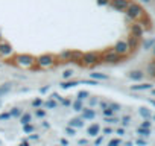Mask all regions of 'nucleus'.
<instances>
[{
	"instance_id": "obj_1",
	"label": "nucleus",
	"mask_w": 155,
	"mask_h": 146,
	"mask_svg": "<svg viewBox=\"0 0 155 146\" xmlns=\"http://www.w3.org/2000/svg\"><path fill=\"white\" fill-rule=\"evenodd\" d=\"M35 58L32 56V55H29V53H18V55H15L14 56V64L15 65H18V67H21V68H34V65H35Z\"/></svg>"
},
{
	"instance_id": "obj_2",
	"label": "nucleus",
	"mask_w": 155,
	"mask_h": 146,
	"mask_svg": "<svg viewBox=\"0 0 155 146\" xmlns=\"http://www.w3.org/2000/svg\"><path fill=\"white\" fill-rule=\"evenodd\" d=\"M101 61V56L97 52H85L82 53V58H81V65H85V67H91V65H96L97 62Z\"/></svg>"
},
{
	"instance_id": "obj_3",
	"label": "nucleus",
	"mask_w": 155,
	"mask_h": 146,
	"mask_svg": "<svg viewBox=\"0 0 155 146\" xmlns=\"http://www.w3.org/2000/svg\"><path fill=\"white\" fill-rule=\"evenodd\" d=\"M35 64H37V67H40V68H47V67L55 65V64H56V59H55V56H53L52 53H44V55H41V56L37 58Z\"/></svg>"
},
{
	"instance_id": "obj_4",
	"label": "nucleus",
	"mask_w": 155,
	"mask_h": 146,
	"mask_svg": "<svg viewBox=\"0 0 155 146\" xmlns=\"http://www.w3.org/2000/svg\"><path fill=\"white\" fill-rule=\"evenodd\" d=\"M141 12H143V9H141V6L137 5V3H129V6L126 8V15H128L129 18H132V20L137 18V17H140Z\"/></svg>"
},
{
	"instance_id": "obj_5",
	"label": "nucleus",
	"mask_w": 155,
	"mask_h": 146,
	"mask_svg": "<svg viewBox=\"0 0 155 146\" xmlns=\"http://www.w3.org/2000/svg\"><path fill=\"white\" fill-rule=\"evenodd\" d=\"M120 59H122V56H120L119 53H116L113 49L104 52V61L108 62V64H116V62H119Z\"/></svg>"
},
{
	"instance_id": "obj_6",
	"label": "nucleus",
	"mask_w": 155,
	"mask_h": 146,
	"mask_svg": "<svg viewBox=\"0 0 155 146\" xmlns=\"http://www.w3.org/2000/svg\"><path fill=\"white\" fill-rule=\"evenodd\" d=\"M113 50H114L116 53H119L120 56H123V55H126V53L129 52V46H128V43H126V41L120 40V41H117V43H116V46L113 47Z\"/></svg>"
},
{
	"instance_id": "obj_7",
	"label": "nucleus",
	"mask_w": 155,
	"mask_h": 146,
	"mask_svg": "<svg viewBox=\"0 0 155 146\" xmlns=\"http://www.w3.org/2000/svg\"><path fill=\"white\" fill-rule=\"evenodd\" d=\"M12 52H14V49H12V46H11L9 43H6V41H0V56L8 58V56L12 55Z\"/></svg>"
},
{
	"instance_id": "obj_8",
	"label": "nucleus",
	"mask_w": 155,
	"mask_h": 146,
	"mask_svg": "<svg viewBox=\"0 0 155 146\" xmlns=\"http://www.w3.org/2000/svg\"><path fill=\"white\" fill-rule=\"evenodd\" d=\"M110 3L114 9L117 11H126V8L129 6V0H110Z\"/></svg>"
},
{
	"instance_id": "obj_9",
	"label": "nucleus",
	"mask_w": 155,
	"mask_h": 146,
	"mask_svg": "<svg viewBox=\"0 0 155 146\" xmlns=\"http://www.w3.org/2000/svg\"><path fill=\"white\" fill-rule=\"evenodd\" d=\"M99 132H101L99 123H91V125L87 128V134H88L90 137H96V135H99Z\"/></svg>"
},
{
	"instance_id": "obj_10",
	"label": "nucleus",
	"mask_w": 155,
	"mask_h": 146,
	"mask_svg": "<svg viewBox=\"0 0 155 146\" xmlns=\"http://www.w3.org/2000/svg\"><path fill=\"white\" fill-rule=\"evenodd\" d=\"M94 117H96V111L94 110H91L90 107L88 108H82V119L84 120H91Z\"/></svg>"
},
{
	"instance_id": "obj_11",
	"label": "nucleus",
	"mask_w": 155,
	"mask_h": 146,
	"mask_svg": "<svg viewBox=\"0 0 155 146\" xmlns=\"http://www.w3.org/2000/svg\"><path fill=\"white\" fill-rule=\"evenodd\" d=\"M81 58H82V52H79V50H71V56H70V61H71V62L81 64Z\"/></svg>"
},
{
	"instance_id": "obj_12",
	"label": "nucleus",
	"mask_w": 155,
	"mask_h": 146,
	"mask_svg": "<svg viewBox=\"0 0 155 146\" xmlns=\"http://www.w3.org/2000/svg\"><path fill=\"white\" fill-rule=\"evenodd\" d=\"M11 90H12V84H11V82H5V84H2V85H0V96L8 95Z\"/></svg>"
},
{
	"instance_id": "obj_13",
	"label": "nucleus",
	"mask_w": 155,
	"mask_h": 146,
	"mask_svg": "<svg viewBox=\"0 0 155 146\" xmlns=\"http://www.w3.org/2000/svg\"><path fill=\"white\" fill-rule=\"evenodd\" d=\"M90 78L94 79V81H105V79H108V75H105V73H97V71H94V73H90Z\"/></svg>"
},
{
	"instance_id": "obj_14",
	"label": "nucleus",
	"mask_w": 155,
	"mask_h": 146,
	"mask_svg": "<svg viewBox=\"0 0 155 146\" xmlns=\"http://www.w3.org/2000/svg\"><path fill=\"white\" fill-rule=\"evenodd\" d=\"M70 105H71V108H73L74 111H82V108H84V101H78V99H76V101H73Z\"/></svg>"
},
{
	"instance_id": "obj_15",
	"label": "nucleus",
	"mask_w": 155,
	"mask_h": 146,
	"mask_svg": "<svg viewBox=\"0 0 155 146\" xmlns=\"http://www.w3.org/2000/svg\"><path fill=\"white\" fill-rule=\"evenodd\" d=\"M78 84H79V81H65V82H61L59 85H61V88L67 90V88H71V87H74Z\"/></svg>"
},
{
	"instance_id": "obj_16",
	"label": "nucleus",
	"mask_w": 155,
	"mask_h": 146,
	"mask_svg": "<svg viewBox=\"0 0 155 146\" xmlns=\"http://www.w3.org/2000/svg\"><path fill=\"white\" fill-rule=\"evenodd\" d=\"M129 78H131L132 81H140V79L143 78V73H141L140 70H135V71H131V73H129Z\"/></svg>"
},
{
	"instance_id": "obj_17",
	"label": "nucleus",
	"mask_w": 155,
	"mask_h": 146,
	"mask_svg": "<svg viewBox=\"0 0 155 146\" xmlns=\"http://www.w3.org/2000/svg\"><path fill=\"white\" fill-rule=\"evenodd\" d=\"M131 31H132V35H134V37H140V35L143 34V29H141L140 25H132Z\"/></svg>"
},
{
	"instance_id": "obj_18",
	"label": "nucleus",
	"mask_w": 155,
	"mask_h": 146,
	"mask_svg": "<svg viewBox=\"0 0 155 146\" xmlns=\"http://www.w3.org/2000/svg\"><path fill=\"white\" fill-rule=\"evenodd\" d=\"M126 43H128L129 49H134V47H137V44H138V37H134V35H131V37H129V40H128Z\"/></svg>"
},
{
	"instance_id": "obj_19",
	"label": "nucleus",
	"mask_w": 155,
	"mask_h": 146,
	"mask_svg": "<svg viewBox=\"0 0 155 146\" xmlns=\"http://www.w3.org/2000/svg\"><path fill=\"white\" fill-rule=\"evenodd\" d=\"M70 56H71V49L70 50H64V52H61L58 55V58L62 59V61H70Z\"/></svg>"
},
{
	"instance_id": "obj_20",
	"label": "nucleus",
	"mask_w": 155,
	"mask_h": 146,
	"mask_svg": "<svg viewBox=\"0 0 155 146\" xmlns=\"http://www.w3.org/2000/svg\"><path fill=\"white\" fill-rule=\"evenodd\" d=\"M88 96H90V93L88 91H85V90H81L79 93H78V101H85V99H88Z\"/></svg>"
},
{
	"instance_id": "obj_21",
	"label": "nucleus",
	"mask_w": 155,
	"mask_h": 146,
	"mask_svg": "<svg viewBox=\"0 0 155 146\" xmlns=\"http://www.w3.org/2000/svg\"><path fill=\"white\" fill-rule=\"evenodd\" d=\"M74 75V71L71 70V68H67V70H64V73H62V79H71V76Z\"/></svg>"
},
{
	"instance_id": "obj_22",
	"label": "nucleus",
	"mask_w": 155,
	"mask_h": 146,
	"mask_svg": "<svg viewBox=\"0 0 155 146\" xmlns=\"http://www.w3.org/2000/svg\"><path fill=\"white\" fill-rule=\"evenodd\" d=\"M44 107H46V108H49V110H53V108H56V101L49 99V101H46V102H44Z\"/></svg>"
},
{
	"instance_id": "obj_23",
	"label": "nucleus",
	"mask_w": 155,
	"mask_h": 146,
	"mask_svg": "<svg viewBox=\"0 0 155 146\" xmlns=\"http://www.w3.org/2000/svg\"><path fill=\"white\" fill-rule=\"evenodd\" d=\"M152 85L150 84H140V85H132L131 88L132 90H147V88H150Z\"/></svg>"
},
{
	"instance_id": "obj_24",
	"label": "nucleus",
	"mask_w": 155,
	"mask_h": 146,
	"mask_svg": "<svg viewBox=\"0 0 155 146\" xmlns=\"http://www.w3.org/2000/svg\"><path fill=\"white\" fill-rule=\"evenodd\" d=\"M46 114H47V111H46L44 108H35V116H37V117L43 119V117H44Z\"/></svg>"
},
{
	"instance_id": "obj_25",
	"label": "nucleus",
	"mask_w": 155,
	"mask_h": 146,
	"mask_svg": "<svg viewBox=\"0 0 155 146\" xmlns=\"http://www.w3.org/2000/svg\"><path fill=\"white\" fill-rule=\"evenodd\" d=\"M9 114H11V117H20V114H21V110L20 108H12L11 111H9Z\"/></svg>"
},
{
	"instance_id": "obj_26",
	"label": "nucleus",
	"mask_w": 155,
	"mask_h": 146,
	"mask_svg": "<svg viewBox=\"0 0 155 146\" xmlns=\"http://www.w3.org/2000/svg\"><path fill=\"white\" fill-rule=\"evenodd\" d=\"M137 132H138L140 135H143V137H147V135L150 134V131H149L147 128H141V126L138 128V131H137Z\"/></svg>"
},
{
	"instance_id": "obj_27",
	"label": "nucleus",
	"mask_w": 155,
	"mask_h": 146,
	"mask_svg": "<svg viewBox=\"0 0 155 146\" xmlns=\"http://www.w3.org/2000/svg\"><path fill=\"white\" fill-rule=\"evenodd\" d=\"M41 105H43V101H41L40 98H37V99L32 101V107H34V108H40Z\"/></svg>"
},
{
	"instance_id": "obj_28",
	"label": "nucleus",
	"mask_w": 155,
	"mask_h": 146,
	"mask_svg": "<svg viewBox=\"0 0 155 146\" xmlns=\"http://www.w3.org/2000/svg\"><path fill=\"white\" fill-rule=\"evenodd\" d=\"M120 144H122V140H119V138H113L108 141V146H120Z\"/></svg>"
},
{
	"instance_id": "obj_29",
	"label": "nucleus",
	"mask_w": 155,
	"mask_h": 146,
	"mask_svg": "<svg viewBox=\"0 0 155 146\" xmlns=\"http://www.w3.org/2000/svg\"><path fill=\"white\" fill-rule=\"evenodd\" d=\"M50 99H53V101H62V96L61 95H58V93H52V96H50Z\"/></svg>"
},
{
	"instance_id": "obj_30",
	"label": "nucleus",
	"mask_w": 155,
	"mask_h": 146,
	"mask_svg": "<svg viewBox=\"0 0 155 146\" xmlns=\"http://www.w3.org/2000/svg\"><path fill=\"white\" fill-rule=\"evenodd\" d=\"M97 104H99V101H97V99H94V98H91V99L88 101V105H90V108H93V107H94V105H97Z\"/></svg>"
},
{
	"instance_id": "obj_31",
	"label": "nucleus",
	"mask_w": 155,
	"mask_h": 146,
	"mask_svg": "<svg viewBox=\"0 0 155 146\" xmlns=\"http://www.w3.org/2000/svg\"><path fill=\"white\" fill-rule=\"evenodd\" d=\"M108 107H110L113 111H119V110H120V105H119V104H108Z\"/></svg>"
},
{
	"instance_id": "obj_32",
	"label": "nucleus",
	"mask_w": 155,
	"mask_h": 146,
	"mask_svg": "<svg viewBox=\"0 0 155 146\" xmlns=\"http://www.w3.org/2000/svg\"><path fill=\"white\" fill-rule=\"evenodd\" d=\"M84 84H88V85H99V84H97V81H94V79H85V81H84Z\"/></svg>"
},
{
	"instance_id": "obj_33",
	"label": "nucleus",
	"mask_w": 155,
	"mask_h": 146,
	"mask_svg": "<svg viewBox=\"0 0 155 146\" xmlns=\"http://www.w3.org/2000/svg\"><path fill=\"white\" fill-rule=\"evenodd\" d=\"M49 90H50V85H44V87H41V88H40V93H41V95H46Z\"/></svg>"
},
{
	"instance_id": "obj_34",
	"label": "nucleus",
	"mask_w": 155,
	"mask_h": 146,
	"mask_svg": "<svg viewBox=\"0 0 155 146\" xmlns=\"http://www.w3.org/2000/svg\"><path fill=\"white\" fill-rule=\"evenodd\" d=\"M11 119V114L9 113H3V114H0V120H8Z\"/></svg>"
},
{
	"instance_id": "obj_35",
	"label": "nucleus",
	"mask_w": 155,
	"mask_h": 146,
	"mask_svg": "<svg viewBox=\"0 0 155 146\" xmlns=\"http://www.w3.org/2000/svg\"><path fill=\"white\" fill-rule=\"evenodd\" d=\"M96 2H97V5L105 6V5H108V3H110V0H96Z\"/></svg>"
},
{
	"instance_id": "obj_36",
	"label": "nucleus",
	"mask_w": 155,
	"mask_h": 146,
	"mask_svg": "<svg viewBox=\"0 0 155 146\" xmlns=\"http://www.w3.org/2000/svg\"><path fill=\"white\" fill-rule=\"evenodd\" d=\"M140 114L144 116V117H147V116H149V111H147L146 108H141V110H140Z\"/></svg>"
},
{
	"instance_id": "obj_37",
	"label": "nucleus",
	"mask_w": 155,
	"mask_h": 146,
	"mask_svg": "<svg viewBox=\"0 0 155 146\" xmlns=\"http://www.w3.org/2000/svg\"><path fill=\"white\" fill-rule=\"evenodd\" d=\"M61 102H62V105H65V107H67V105H70V104H71V101H68V99H62V101H61Z\"/></svg>"
},
{
	"instance_id": "obj_38",
	"label": "nucleus",
	"mask_w": 155,
	"mask_h": 146,
	"mask_svg": "<svg viewBox=\"0 0 155 146\" xmlns=\"http://www.w3.org/2000/svg\"><path fill=\"white\" fill-rule=\"evenodd\" d=\"M149 125H150V123H149L147 120H144V122L141 123V128H149Z\"/></svg>"
},
{
	"instance_id": "obj_39",
	"label": "nucleus",
	"mask_w": 155,
	"mask_h": 146,
	"mask_svg": "<svg viewBox=\"0 0 155 146\" xmlns=\"http://www.w3.org/2000/svg\"><path fill=\"white\" fill-rule=\"evenodd\" d=\"M111 132H113L111 128H105V129H104V134H111Z\"/></svg>"
},
{
	"instance_id": "obj_40",
	"label": "nucleus",
	"mask_w": 155,
	"mask_h": 146,
	"mask_svg": "<svg viewBox=\"0 0 155 146\" xmlns=\"http://www.w3.org/2000/svg\"><path fill=\"white\" fill-rule=\"evenodd\" d=\"M117 134H119V135H123V134H125V129H123V128H119V129H117Z\"/></svg>"
},
{
	"instance_id": "obj_41",
	"label": "nucleus",
	"mask_w": 155,
	"mask_h": 146,
	"mask_svg": "<svg viewBox=\"0 0 155 146\" xmlns=\"http://www.w3.org/2000/svg\"><path fill=\"white\" fill-rule=\"evenodd\" d=\"M141 2H144V3H149V2H150V0H141Z\"/></svg>"
},
{
	"instance_id": "obj_42",
	"label": "nucleus",
	"mask_w": 155,
	"mask_h": 146,
	"mask_svg": "<svg viewBox=\"0 0 155 146\" xmlns=\"http://www.w3.org/2000/svg\"><path fill=\"white\" fill-rule=\"evenodd\" d=\"M0 41H2V34H0Z\"/></svg>"
},
{
	"instance_id": "obj_43",
	"label": "nucleus",
	"mask_w": 155,
	"mask_h": 146,
	"mask_svg": "<svg viewBox=\"0 0 155 146\" xmlns=\"http://www.w3.org/2000/svg\"><path fill=\"white\" fill-rule=\"evenodd\" d=\"M0 107H2V101H0Z\"/></svg>"
},
{
	"instance_id": "obj_44",
	"label": "nucleus",
	"mask_w": 155,
	"mask_h": 146,
	"mask_svg": "<svg viewBox=\"0 0 155 146\" xmlns=\"http://www.w3.org/2000/svg\"><path fill=\"white\" fill-rule=\"evenodd\" d=\"M153 95H155V90H153Z\"/></svg>"
}]
</instances>
